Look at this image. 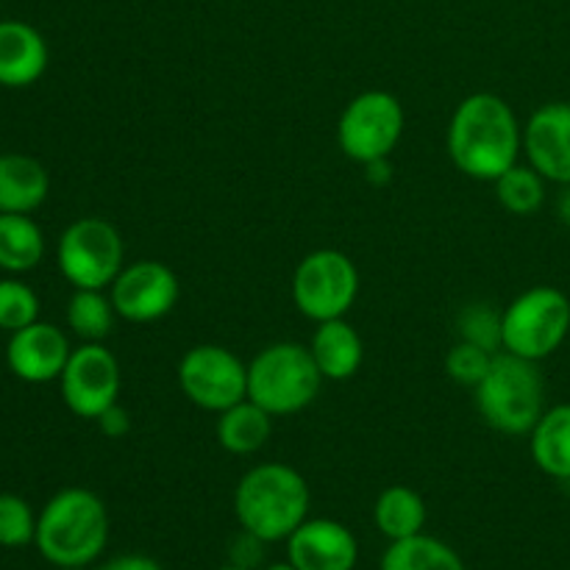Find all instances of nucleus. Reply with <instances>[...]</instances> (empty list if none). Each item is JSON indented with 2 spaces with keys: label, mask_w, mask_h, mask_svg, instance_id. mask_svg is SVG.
<instances>
[{
  "label": "nucleus",
  "mask_w": 570,
  "mask_h": 570,
  "mask_svg": "<svg viewBox=\"0 0 570 570\" xmlns=\"http://www.w3.org/2000/svg\"><path fill=\"white\" fill-rule=\"evenodd\" d=\"M72 348L67 334L53 323H31V326L11 332L6 362L17 379L28 384H48L61 379Z\"/></svg>",
  "instance_id": "4468645a"
},
{
  "label": "nucleus",
  "mask_w": 570,
  "mask_h": 570,
  "mask_svg": "<svg viewBox=\"0 0 570 570\" xmlns=\"http://www.w3.org/2000/svg\"><path fill=\"white\" fill-rule=\"evenodd\" d=\"M382 570H465V562L443 540L421 532L415 538L393 540L382 557Z\"/></svg>",
  "instance_id": "5701e85b"
},
{
  "label": "nucleus",
  "mask_w": 570,
  "mask_h": 570,
  "mask_svg": "<svg viewBox=\"0 0 570 570\" xmlns=\"http://www.w3.org/2000/svg\"><path fill=\"white\" fill-rule=\"evenodd\" d=\"M323 382L309 345L273 343L248 362V399L273 417L306 410Z\"/></svg>",
  "instance_id": "39448f33"
},
{
  "label": "nucleus",
  "mask_w": 570,
  "mask_h": 570,
  "mask_svg": "<svg viewBox=\"0 0 570 570\" xmlns=\"http://www.w3.org/2000/svg\"><path fill=\"white\" fill-rule=\"evenodd\" d=\"M178 387L189 404L220 415L248 399V365L223 345H195L178 362Z\"/></svg>",
  "instance_id": "9d476101"
},
{
  "label": "nucleus",
  "mask_w": 570,
  "mask_h": 570,
  "mask_svg": "<svg viewBox=\"0 0 570 570\" xmlns=\"http://www.w3.org/2000/svg\"><path fill=\"white\" fill-rule=\"evenodd\" d=\"M122 237L104 217H81L61 232L56 262L76 289H106L122 271Z\"/></svg>",
  "instance_id": "1a4fd4ad"
},
{
  "label": "nucleus",
  "mask_w": 570,
  "mask_h": 570,
  "mask_svg": "<svg viewBox=\"0 0 570 570\" xmlns=\"http://www.w3.org/2000/svg\"><path fill=\"white\" fill-rule=\"evenodd\" d=\"M373 521H376L379 532L390 540H406L415 538L426 527V501L421 493L404 484H393V488L382 490L373 507Z\"/></svg>",
  "instance_id": "412c9836"
},
{
  "label": "nucleus",
  "mask_w": 570,
  "mask_h": 570,
  "mask_svg": "<svg viewBox=\"0 0 570 570\" xmlns=\"http://www.w3.org/2000/svg\"><path fill=\"white\" fill-rule=\"evenodd\" d=\"M181 295L173 267L156 259H137L122 267L109 287L117 317L128 323H156L170 315Z\"/></svg>",
  "instance_id": "f8f14e48"
},
{
  "label": "nucleus",
  "mask_w": 570,
  "mask_h": 570,
  "mask_svg": "<svg viewBox=\"0 0 570 570\" xmlns=\"http://www.w3.org/2000/svg\"><path fill=\"white\" fill-rule=\"evenodd\" d=\"M557 215H560V220L570 228V184L568 187H562L560 198H557Z\"/></svg>",
  "instance_id": "72a5a7b5"
},
{
  "label": "nucleus",
  "mask_w": 570,
  "mask_h": 570,
  "mask_svg": "<svg viewBox=\"0 0 570 570\" xmlns=\"http://www.w3.org/2000/svg\"><path fill=\"white\" fill-rule=\"evenodd\" d=\"M265 570H298V568L287 560V562H276V566H267Z\"/></svg>",
  "instance_id": "f704fd0d"
},
{
  "label": "nucleus",
  "mask_w": 570,
  "mask_h": 570,
  "mask_svg": "<svg viewBox=\"0 0 570 570\" xmlns=\"http://www.w3.org/2000/svg\"><path fill=\"white\" fill-rule=\"evenodd\" d=\"M48 59V42L31 22L0 20V87H31L45 76Z\"/></svg>",
  "instance_id": "dca6fc26"
},
{
  "label": "nucleus",
  "mask_w": 570,
  "mask_h": 570,
  "mask_svg": "<svg viewBox=\"0 0 570 570\" xmlns=\"http://www.w3.org/2000/svg\"><path fill=\"white\" fill-rule=\"evenodd\" d=\"M493 356L495 354H490V351L460 340V343L449 351V356H445V373H449L451 382H456L460 387L476 390V384L488 376L490 365H493Z\"/></svg>",
  "instance_id": "c85d7f7f"
},
{
  "label": "nucleus",
  "mask_w": 570,
  "mask_h": 570,
  "mask_svg": "<svg viewBox=\"0 0 570 570\" xmlns=\"http://www.w3.org/2000/svg\"><path fill=\"white\" fill-rule=\"evenodd\" d=\"M50 193V176L33 156H0V215H31Z\"/></svg>",
  "instance_id": "a211bd4d"
},
{
  "label": "nucleus",
  "mask_w": 570,
  "mask_h": 570,
  "mask_svg": "<svg viewBox=\"0 0 570 570\" xmlns=\"http://www.w3.org/2000/svg\"><path fill=\"white\" fill-rule=\"evenodd\" d=\"M273 432V415L254 404L250 399L239 401V404L228 406L217 415V443L223 451L234 456H250L262 451L271 440Z\"/></svg>",
  "instance_id": "aec40b11"
},
{
  "label": "nucleus",
  "mask_w": 570,
  "mask_h": 570,
  "mask_svg": "<svg viewBox=\"0 0 570 570\" xmlns=\"http://www.w3.org/2000/svg\"><path fill=\"white\" fill-rule=\"evenodd\" d=\"M365 173H367V181L376 184V187H382V184H387L390 178H393V173H390V159L371 161V165H365Z\"/></svg>",
  "instance_id": "473e14b6"
},
{
  "label": "nucleus",
  "mask_w": 570,
  "mask_h": 570,
  "mask_svg": "<svg viewBox=\"0 0 570 570\" xmlns=\"http://www.w3.org/2000/svg\"><path fill=\"white\" fill-rule=\"evenodd\" d=\"M59 384L72 415L98 421L120 399V362L104 343H83L72 348Z\"/></svg>",
  "instance_id": "9b49d317"
},
{
  "label": "nucleus",
  "mask_w": 570,
  "mask_h": 570,
  "mask_svg": "<svg viewBox=\"0 0 570 570\" xmlns=\"http://www.w3.org/2000/svg\"><path fill=\"white\" fill-rule=\"evenodd\" d=\"M404 106L393 92L367 89L348 100L337 122L340 150L356 165L390 159L404 137Z\"/></svg>",
  "instance_id": "6e6552de"
},
{
  "label": "nucleus",
  "mask_w": 570,
  "mask_h": 570,
  "mask_svg": "<svg viewBox=\"0 0 570 570\" xmlns=\"http://www.w3.org/2000/svg\"><path fill=\"white\" fill-rule=\"evenodd\" d=\"M532 460L546 476L570 482V404H557L540 415L529 432Z\"/></svg>",
  "instance_id": "6ab92c4d"
},
{
  "label": "nucleus",
  "mask_w": 570,
  "mask_h": 570,
  "mask_svg": "<svg viewBox=\"0 0 570 570\" xmlns=\"http://www.w3.org/2000/svg\"><path fill=\"white\" fill-rule=\"evenodd\" d=\"M95 423H98V429L109 440H122L128 432H131V415H128L126 406H120V401H117L115 406H109V410H106Z\"/></svg>",
  "instance_id": "c756f323"
},
{
  "label": "nucleus",
  "mask_w": 570,
  "mask_h": 570,
  "mask_svg": "<svg viewBox=\"0 0 570 570\" xmlns=\"http://www.w3.org/2000/svg\"><path fill=\"white\" fill-rule=\"evenodd\" d=\"M476 410L493 432L521 438L534 429L546 412V382L538 362L499 351L488 376L473 390Z\"/></svg>",
  "instance_id": "20e7f679"
},
{
  "label": "nucleus",
  "mask_w": 570,
  "mask_h": 570,
  "mask_svg": "<svg viewBox=\"0 0 570 570\" xmlns=\"http://www.w3.org/2000/svg\"><path fill=\"white\" fill-rule=\"evenodd\" d=\"M287 557L298 570H354L360 543L343 523L306 518L287 538Z\"/></svg>",
  "instance_id": "2eb2a0df"
},
{
  "label": "nucleus",
  "mask_w": 570,
  "mask_h": 570,
  "mask_svg": "<svg viewBox=\"0 0 570 570\" xmlns=\"http://www.w3.org/2000/svg\"><path fill=\"white\" fill-rule=\"evenodd\" d=\"M45 234L28 215H0V271L28 273L42 262Z\"/></svg>",
  "instance_id": "4be33fe9"
},
{
  "label": "nucleus",
  "mask_w": 570,
  "mask_h": 570,
  "mask_svg": "<svg viewBox=\"0 0 570 570\" xmlns=\"http://www.w3.org/2000/svg\"><path fill=\"white\" fill-rule=\"evenodd\" d=\"M56 570H83V568H56Z\"/></svg>",
  "instance_id": "e433bc0d"
},
{
  "label": "nucleus",
  "mask_w": 570,
  "mask_h": 570,
  "mask_svg": "<svg viewBox=\"0 0 570 570\" xmlns=\"http://www.w3.org/2000/svg\"><path fill=\"white\" fill-rule=\"evenodd\" d=\"M523 156L549 184H570V104L554 100L532 111L523 126Z\"/></svg>",
  "instance_id": "ddd939ff"
},
{
  "label": "nucleus",
  "mask_w": 570,
  "mask_h": 570,
  "mask_svg": "<svg viewBox=\"0 0 570 570\" xmlns=\"http://www.w3.org/2000/svg\"><path fill=\"white\" fill-rule=\"evenodd\" d=\"M570 334V298L551 284L529 287L504 309V351L543 362Z\"/></svg>",
  "instance_id": "423d86ee"
},
{
  "label": "nucleus",
  "mask_w": 570,
  "mask_h": 570,
  "mask_svg": "<svg viewBox=\"0 0 570 570\" xmlns=\"http://www.w3.org/2000/svg\"><path fill=\"white\" fill-rule=\"evenodd\" d=\"M309 351L326 382H348L360 373L362 360H365V345H362L360 332L345 317L317 323Z\"/></svg>",
  "instance_id": "f3484780"
},
{
  "label": "nucleus",
  "mask_w": 570,
  "mask_h": 570,
  "mask_svg": "<svg viewBox=\"0 0 570 570\" xmlns=\"http://www.w3.org/2000/svg\"><path fill=\"white\" fill-rule=\"evenodd\" d=\"M445 148L462 176L495 181L521 159L523 126L501 95L473 92L451 115Z\"/></svg>",
  "instance_id": "f257e3e1"
},
{
  "label": "nucleus",
  "mask_w": 570,
  "mask_h": 570,
  "mask_svg": "<svg viewBox=\"0 0 570 570\" xmlns=\"http://www.w3.org/2000/svg\"><path fill=\"white\" fill-rule=\"evenodd\" d=\"M115 304L104 289H76L67 304V326L83 343H104L115 328Z\"/></svg>",
  "instance_id": "b1692460"
},
{
  "label": "nucleus",
  "mask_w": 570,
  "mask_h": 570,
  "mask_svg": "<svg viewBox=\"0 0 570 570\" xmlns=\"http://www.w3.org/2000/svg\"><path fill=\"white\" fill-rule=\"evenodd\" d=\"M495 198H499L501 209H507L515 217H529L534 212L543 209L546 204V178L534 170L532 165H521L504 173L501 178H495Z\"/></svg>",
  "instance_id": "393cba45"
},
{
  "label": "nucleus",
  "mask_w": 570,
  "mask_h": 570,
  "mask_svg": "<svg viewBox=\"0 0 570 570\" xmlns=\"http://www.w3.org/2000/svg\"><path fill=\"white\" fill-rule=\"evenodd\" d=\"M33 543L50 566L87 568L109 543V510L92 490H59L37 518Z\"/></svg>",
  "instance_id": "7ed1b4c3"
},
{
  "label": "nucleus",
  "mask_w": 570,
  "mask_h": 570,
  "mask_svg": "<svg viewBox=\"0 0 570 570\" xmlns=\"http://www.w3.org/2000/svg\"><path fill=\"white\" fill-rule=\"evenodd\" d=\"M456 332L465 343L479 345L490 354H499V351H504V309H495L482 301L462 306L460 315H456Z\"/></svg>",
  "instance_id": "a878e982"
},
{
  "label": "nucleus",
  "mask_w": 570,
  "mask_h": 570,
  "mask_svg": "<svg viewBox=\"0 0 570 570\" xmlns=\"http://www.w3.org/2000/svg\"><path fill=\"white\" fill-rule=\"evenodd\" d=\"M39 321V298L28 284L17 278H0V328L20 332Z\"/></svg>",
  "instance_id": "bb28decb"
},
{
  "label": "nucleus",
  "mask_w": 570,
  "mask_h": 570,
  "mask_svg": "<svg viewBox=\"0 0 570 570\" xmlns=\"http://www.w3.org/2000/svg\"><path fill=\"white\" fill-rule=\"evenodd\" d=\"M217 570H250V568H239V566H226V568H217Z\"/></svg>",
  "instance_id": "c9c22d12"
},
{
  "label": "nucleus",
  "mask_w": 570,
  "mask_h": 570,
  "mask_svg": "<svg viewBox=\"0 0 570 570\" xmlns=\"http://www.w3.org/2000/svg\"><path fill=\"white\" fill-rule=\"evenodd\" d=\"M98 570H161V566L154 560V557L120 554V557H111V560L104 562Z\"/></svg>",
  "instance_id": "2f4dec72"
},
{
  "label": "nucleus",
  "mask_w": 570,
  "mask_h": 570,
  "mask_svg": "<svg viewBox=\"0 0 570 570\" xmlns=\"http://www.w3.org/2000/svg\"><path fill=\"white\" fill-rule=\"evenodd\" d=\"M312 493L306 479L284 462L256 465L234 490L239 527L265 543L287 540L309 518Z\"/></svg>",
  "instance_id": "f03ea898"
},
{
  "label": "nucleus",
  "mask_w": 570,
  "mask_h": 570,
  "mask_svg": "<svg viewBox=\"0 0 570 570\" xmlns=\"http://www.w3.org/2000/svg\"><path fill=\"white\" fill-rule=\"evenodd\" d=\"M37 538V515L26 499L14 493H0V546L22 549Z\"/></svg>",
  "instance_id": "cd10ccee"
},
{
  "label": "nucleus",
  "mask_w": 570,
  "mask_h": 570,
  "mask_svg": "<svg viewBox=\"0 0 570 570\" xmlns=\"http://www.w3.org/2000/svg\"><path fill=\"white\" fill-rule=\"evenodd\" d=\"M293 304L315 323L337 321L360 298V271L343 250L321 248L306 254L293 273Z\"/></svg>",
  "instance_id": "0eeeda50"
},
{
  "label": "nucleus",
  "mask_w": 570,
  "mask_h": 570,
  "mask_svg": "<svg viewBox=\"0 0 570 570\" xmlns=\"http://www.w3.org/2000/svg\"><path fill=\"white\" fill-rule=\"evenodd\" d=\"M262 546H265V540L254 538V534L243 529V534H239L232 546V566L254 568L262 557Z\"/></svg>",
  "instance_id": "7c9ffc66"
}]
</instances>
